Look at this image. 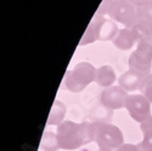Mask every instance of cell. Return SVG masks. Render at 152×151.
I'll return each mask as SVG.
<instances>
[{
    "label": "cell",
    "mask_w": 152,
    "mask_h": 151,
    "mask_svg": "<svg viewBox=\"0 0 152 151\" xmlns=\"http://www.w3.org/2000/svg\"><path fill=\"white\" fill-rule=\"evenodd\" d=\"M56 135L60 149L77 150L83 145L93 141L91 123H75L72 121H63L60 125H57Z\"/></svg>",
    "instance_id": "6da1fadb"
},
{
    "label": "cell",
    "mask_w": 152,
    "mask_h": 151,
    "mask_svg": "<svg viewBox=\"0 0 152 151\" xmlns=\"http://www.w3.org/2000/svg\"><path fill=\"white\" fill-rule=\"evenodd\" d=\"M91 135L93 141H95L100 151H112L117 150L123 145L124 138L123 133L117 125L104 122L91 123Z\"/></svg>",
    "instance_id": "7a4b0ae2"
},
{
    "label": "cell",
    "mask_w": 152,
    "mask_h": 151,
    "mask_svg": "<svg viewBox=\"0 0 152 151\" xmlns=\"http://www.w3.org/2000/svg\"><path fill=\"white\" fill-rule=\"evenodd\" d=\"M96 68L89 62H79L65 76V86L72 93H79L95 81Z\"/></svg>",
    "instance_id": "3957f363"
},
{
    "label": "cell",
    "mask_w": 152,
    "mask_h": 151,
    "mask_svg": "<svg viewBox=\"0 0 152 151\" xmlns=\"http://www.w3.org/2000/svg\"><path fill=\"white\" fill-rule=\"evenodd\" d=\"M108 16L115 22L124 24L125 28H130L137 21L136 7L126 0H115L108 10Z\"/></svg>",
    "instance_id": "277c9868"
},
{
    "label": "cell",
    "mask_w": 152,
    "mask_h": 151,
    "mask_svg": "<svg viewBox=\"0 0 152 151\" xmlns=\"http://www.w3.org/2000/svg\"><path fill=\"white\" fill-rule=\"evenodd\" d=\"M150 101L141 94H132L128 95L125 101V108L128 110L130 117L139 122L144 123L148 118H151V108Z\"/></svg>",
    "instance_id": "5b68a950"
},
{
    "label": "cell",
    "mask_w": 152,
    "mask_h": 151,
    "mask_svg": "<svg viewBox=\"0 0 152 151\" xmlns=\"http://www.w3.org/2000/svg\"><path fill=\"white\" fill-rule=\"evenodd\" d=\"M126 97H128V93L121 85H112L110 88H106L100 96L101 104L111 110H119L122 107H125Z\"/></svg>",
    "instance_id": "8992f818"
},
{
    "label": "cell",
    "mask_w": 152,
    "mask_h": 151,
    "mask_svg": "<svg viewBox=\"0 0 152 151\" xmlns=\"http://www.w3.org/2000/svg\"><path fill=\"white\" fill-rule=\"evenodd\" d=\"M105 21H106V18L104 16L95 15L94 18L90 21L83 38L80 39L79 45H88V44L94 43L96 40H100L101 39V32H102V26H104Z\"/></svg>",
    "instance_id": "52a82bcc"
},
{
    "label": "cell",
    "mask_w": 152,
    "mask_h": 151,
    "mask_svg": "<svg viewBox=\"0 0 152 151\" xmlns=\"http://www.w3.org/2000/svg\"><path fill=\"white\" fill-rule=\"evenodd\" d=\"M129 70L140 72L145 76L151 74L152 71V57L141 53L140 50H135L129 57Z\"/></svg>",
    "instance_id": "ba28073f"
},
{
    "label": "cell",
    "mask_w": 152,
    "mask_h": 151,
    "mask_svg": "<svg viewBox=\"0 0 152 151\" xmlns=\"http://www.w3.org/2000/svg\"><path fill=\"white\" fill-rule=\"evenodd\" d=\"M145 77H146V76L140 73V72L129 70V71L124 72L121 76L119 79H118V83H119V85L123 88L124 90H126V92H135L137 89H140L141 83H142Z\"/></svg>",
    "instance_id": "9c48e42d"
},
{
    "label": "cell",
    "mask_w": 152,
    "mask_h": 151,
    "mask_svg": "<svg viewBox=\"0 0 152 151\" xmlns=\"http://www.w3.org/2000/svg\"><path fill=\"white\" fill-rule=\"evenodd\" d=\"M135 38L130 28H123L118 31L116 38L113 39V44L121 50H129L135 45Z\"/></svg>",
    "instance_id": "30bf717a"
},
{
    "label": "cell",
    "mask_w": 152,
    "mask_h": 151,
    "mask_svg": "<svg viewBox=\"0 0 152 151\" xmlns=\"http://www.w3.org/2000/svg\"><path fill=\"white\" fill-rule=\"evenodd\" d=\"M116 81V73L111 66H101L100 68L96 70V76H95V82L100 86L110 88Z\"/></svg>",
    "instance_id": "8fae6325"
},
{
    "label": "cell",
    "mask_w": 152,
    "mask_h": 151,
    "mask_svg": "<svg viewBox=\"0 0 152 151\" xmlns=\"http://www.w3.org/2000/svg\"><path fill=\"white\" fill-rule=\"evenodd\" d=\"M136 43L146 38H152V23L144 20H137L130 27Z\"/></svg>",
    "instance_id": "7c38bea8"
},
{
    "label": "cell",
    "mask_w": 152,
    "mask_h": 151,
    "mask_svg": "<svg viewBox=\"0 0 152 151\" xmlns=\"http://www.w3.org/2000/svg\"><path fill=\"white\" fill-rule=\"evenodd\" d=\"M66 116V106L61 103L60 100H56L54 103L50 115L48 118V124L49 125H60Z\"/></svg>",
    "instance_id": "4fadbf2b"
},
{
    "label": "cell",
    "mask_w": 152,
    "mask_h": 151,
    "mask_svg": "<svg viewBox=\"0 0 152 151\" xmlns=\"http://www.w3.org/2000/svg\"><path fill=\"white\" fill-rule=\"evenodd\" d=\"M140 130L142 132L144 139L139 145L144 151H152V117L140 124Z\"/></svg>",
    "instance_id": "5bb4252c"
},
{
    "label": "cell",
    "mask_w": 152,
    "mask_h": 151,
    "mask_svg": "<svg viewBox=\"0 0 152 151\" xmlns=\"http://www.w3.org/2000/svg\"><path fill=\"white\" fill-rule=\"evenodd\" d=\"M57 149H60L57 135L51 133V132H46L43 135V138H42L40 150H44V151H56Z\"/></svg>",
    "instance_id": "9a60e30c"
},
{
    "label": "cell",
    "mask_w": 152,
    "mask_h": 151,
    "mask_svg": "<svg viewBox=\"0 0 152 151\" xmlns=\"http://www.w3.org/2000/svg\"><path fill=\"white\" fill-rule=\"evenodd\" d=\"M137 20H144L152 23V0H147L146 3L139 5L136 7Z\"/></svg>",
    "instance_id": "2e32d148"
},
{
    "label": "cell",
    "mask_w": 152,
    "mask_h": 151,
    "mask_svg": "<svg viewBox=\"0 0 152 151\" xmlns=\"http://www.w3.org/2000/svg\"><path fill=\"white\" fill-rule=\"evenodd\" d=\"M140 93L152 104V73L147 74L144 78L140 86Z\"/></svg>",
    "instance_id": "e0dca14e"
},
{
    "label": "cell",
    "mask_w": 152,
    "mask_h": 151,
    "mask_svg": "<svg viewBox=\"0 0 152 151\" xmlns=\"http://www.w3.org/2000/svg\"><path fill=\"white\" fill-rule=\"evenodd\" d=\"M137 48L136 50H140L141 53L148 55L150 57H152V38H146L140 42H137Z\"/></svg>",
    "instance_id": "ac0fdd59"
},
{
    "label": "cell",
    "mask_w": 152,
    "mask_h": 151,
    "mask_svg": "<svg viewBox=\"0 0 152 151\" xmlns=\"http://www.w3.org/2000/svg\"><path fill=\"white\" fill-rule=\"evenodd\" d=\"M115 1V0H104L102 3H101L97 12H96V15H100V16H104L105 14H108V10L112 5V3Z\"/></svg>",
    "instance_id": "d6986e66"
},
{
    "label": "cell",
    "mask_w": 152,
    "mask_h": 151,
    "mask_svg": "<svg viewBox=\"0 0 152 151\" xmlns=\"http://www.w3.org/2000/svg\"><path fill=\"white\" fill-rule=\"evenodd\" d=\"M116 151H144L140 145H134V144H123L122 146H119Z\"/></svg>",
    "instance_id": "ffe728a7"
},
{
    "label": "cell",
    "mask_w": 152,
    "mask_h": 151,
    "mask_svg": "<svg viewBox=\"0 0 152 151\" xmlns=\"http://www.w3.org/2000/svg\"><path fill=\"white\" fill-rule=\"evenodd\" d=\"M128 3H130V4H133L135 7H137L139 5H141V4H144V3H146L147 0H126Z\"/></svg>",
    "instance_id": "44dd1931"
}]
</instances>
